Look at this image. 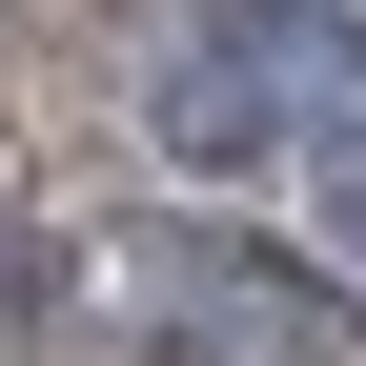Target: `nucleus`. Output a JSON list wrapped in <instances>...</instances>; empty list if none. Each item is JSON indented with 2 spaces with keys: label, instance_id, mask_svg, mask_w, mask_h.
Instances as JSON below:
<instances>
[{
  "label": "nucleus",
  "instance_id": "obj_1",
  "mask_svg": "<svg viewBox=\"0 0 366 366\" xmlns=\"http://www.w3.org/2000/svg\"><path fill=\"white\" fill-rule=\"evenodd\" d=\"M61 346H102V366H366L346 264H285V244H244L204 204L81 224L61 244Z\"/></svg>",
  "mask_w": 366,
  "mask_h": 366
},
{
  "label": "nucleus",
  "instance_id": "obj_2",
  "mask_svg": "<svg viewBox=\"0 0 366 366\" xmlns=\"http://www.w3.org/2000/svg\"><path fill=\"white\" fill-rule=\"evenodd\" d=\"M346 102H366V0H183L143 41V143L204 163V183L305 163Z\"/></svg>",
  "mask_w": 366,
  "mask_h": 366
},
{
  "label": "nucleus",
  "instance_id": "obj_3",
  "mask_svg": "<svg viewBox=\"0 0 366 366\" xmlns=\"http://www.w3.org/2000/svg\"><path fill=\"white\" fill-rule=\"evenodd\" d=\"M305 163H326V244L366 264V102H346V122H326V143H305Z\"/></svg>",
  "mask_w": 366,
  "mask_h": 366
},
{
  "label": "nucleus",
  "instance_id": "obj_4",
  "mask_svg": "<svg viewBox=\"0 0 366 366\" xmlns=\"http://www.w3.org/2000/svg\"><path fill=\"white\" fill-rule=\"evenodd\" d=\"M0 264H21V163H0Z\"/></svg>",
  "mask_w": 366,
  "mask_h": 366
}]
</instances>
